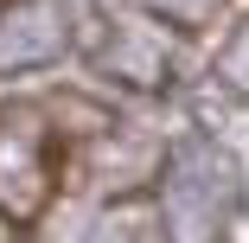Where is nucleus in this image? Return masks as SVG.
<instances>
[{"mask_svg":"<svg viewBox=\"0 0 249 243\" xmlns=\"http://www.w3.org/2000/svg\"><path fill=\"white\" fill-rule=\"evenodd\" d=\"M243 211V167L211 134H185L160 173V224L173 243H224Z\"/></svg>","mask_w":249,"mask_h":243,"instance_id":"1","label":"nucleus"},{"mask_svg":"<svg viewBox=\"0 0 249 243\" xmlns=\"http://www.w3.org/2000/svg\"><path fill=\"white\" fill-rule=\"evenodd\" d=\"M52 128L32 103L0 109V218L38 224L45 199H52Z\"/></svg>","mask_w":249,"mask_h":243,"instance_id":"2","label":"nucleus"},{"mask_svg":"<svg viewBox=\"0 0 249 243\" xmlns=\"http://www.w3.org/2000/svg\"><path fill=\"white\" fill-rule=\"evenodd\" d=\"M71 38H77L71 0H7L0 7V77L58 64Z\"/></svg>","mask_w":249,"mask_h":243,"instance_id":"3","label":"nucleus"},{"mask_svg":"<svg viewBox=\"0 0 249 243\" xmlns=\"http://www.w3.org/2000/svg\"><path fill=\"white\" fill-rule=\"evenodd\" d=\"M103 71H115V77H128V83H141V90L173 83V58H166V45L147 38V32H115V38L103 45Z\"/></svg>","mask_w":249,"mask_h":243,"instance_id":"4","label":"nucleus"},{"mask_svg":"<svg viewBox=\"0 0 249 243\" xmlns=\"http://www.w3.org/2000/svg\"><path fill=\"white\" fill-rule=\"evenodd\" d=\"M154 19H166L173 32H211L217 13H224V0H141Z\"/></svg>","mask_w":249,"mask_h":243,"instance_id":"5","label":"nucleus"},{"mask_svg":"<svg viewBox=\"0 0 249 243\" xmlns=\"http://www.w3.org/2000/svg\"><path fill=\"white\" fill-rule=\"evenodd\" d=\"M217 83H230L236 96H249V19L224 38V52H217Z\"/></svg>","mask_w":249,"mask_h":243,"instance_id":"6","label":"nucleus"},{"mask_svg":"<svg viewBox=\"0 0 249 243\" xmlns=\"http://www.w3.org/2000/svg\"><path fill=\"white\" fill-rule=\"evenodd\" d=\"M83 243H147V230H141L134 211H103V218L83 230Z\"/></svg>","mask_w":249,"mask_h":243,"instance_id":"7","label":"nucleus"}]
</instances>
